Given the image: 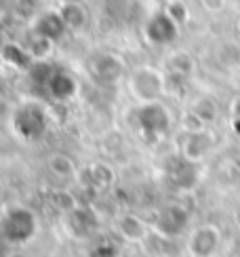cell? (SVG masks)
<instances>
[{
	"label": "cell",
	"instance_id": "4fadbf2b",
	"mask_svg": "<svg viewBox=\"0 0 240 257\" xmlns=\"http://www.w3.org/2000/svg\"><path fill=\"white\" fill-rule=\"evenodd\" d=\"M59 13L65 21V28L68 30H74L78 32L86 26V21H89V13H86V9L82 7V3H63Z\"/></svg>",
	"mask_w": 240,
	"mask_h": 257
},
{
	"label": "cell",
	"instance_id": "5bb4252c",
	"mask_svg": "<svg viewBox=\"0 0 240 257\" xmlns=\"http://www.w3.org/2000/svg\"><path fill=\"white\" fill-rule=\"evenodd\" d=\"M3 59L17 70H30L32 63H34V57L30 55V51L26 47H19V45H5L3 47Z\"/></svg>",
	"mask_w": 240,
	"mask_h": 257
},
{
	"label": "cell",
	"instance_id": "9c48e42d",
	"mask_svg": "<svg viewBox=\"0 0 240 257\" xmlns=\"http://www.w3.org/2000/svg\"><path fill=\"white\" fill-rule=\"evenodd\" d=\"M45 91L51 95L53 99L68 101V99H72L74 95H76V91H78V84H76V80H74V76H72L70 72H65V70H53Z\"/></svg>",
	"mask_w": 240,
	"mask_h": 257
},
{
	"label": "cell",
	"instance_id": "ffe728a7",
	"mask_svg": "<svg viewBox=\"0 0 240 257\" xmlns=\"http://www.w3.org/2000/svg\"><path fill=\"white\" fill-rule=\"evenodd\" d=\"M120 232L131 240H139L146 236V226H144V221H139L137 217H125L120 221Z\"/></svg>",
	"mask_w": 240,
	"mask_h": 257
},
{
	"label": "cell",
	"instance_id": "e0dca14e",
	"mask_svg": "<svg viewBox=\"0 0 240 257\" xmlns=\"http://www.w3.org/2000/svg\"><path fill=\"white\" fill-rule=\"evenodd\" d=\"M53 45H55L53 40H49V38H45V36L36 34V32H32V38H30V42H28V47H26V49L30 51V55L34 57V61H45V59L51 55Z\"/></svg>",
	"mask_w": 240,
	"mask_h": 257
},
{
	"label": "cell",
	"instance_id": "4316f807",
	"mask_svg": "<svg viewBox=\"0 0 240 257\" xmlns=\"http://www.w3.org/2000/svg\"><path fill=\"white\" fill-rule=\"evenodd\" d=\"M63 3H82V0H61V5Z\"/></svg>",
	"mask_w": 240,
	"mask_h": 257
},
{
	"label": "cell",
	"instance_id": "7a4b0ae2",
	"mask_svg": "<svg viewBox=\"0 0 240 257\" xmlns=\"http://www.w3.org/2000/svg\"><path fill=\"white\" fill-rule=\"evenodd\" d=\"M38 221L34 213L26 207H15L11 209L3 223H0V236H3L9 244H26L36 236Z\"/></svg>",
	"mask_w": 240,
	"mask_h": 257
},
{
	"label": "cell",
	"instance_id": "7402d4cb",
	"mask_svg": "<svg viewBox=\"0 0 240 257\" xmlns=\"http://www.w3.org/2000/svg\"><path fill=\"white\" fill-rule=\"evenodd\" d=\"M86 175L91 177L93 186H107L112 181V173L105 165H93L89 171H86Z\"/></svg>",
	"mask_w": 240,
	"mask_h": 257
},
{
	"label": "cell",
	"instance_id": "603a6c76",
	"mask_svg": "<svg viewBox=\"0 0 240 257\" xmlns=\"http://www.w3.org/2000/svg\"><path fill=\"white\" fill-rule=\"evenodd\" d=\"M116 255H118L116 244L107 242V240L99 242V244H97V247H93L91 253H89V257H116Z\"/></svg>",
	"mask_w": 240,
	"mask_h": 257
},
{
	"label": "cell",
	"instance_id": "ba28073f",
	"mask_svg": "<svg viewBox=\"0 0 240 257\" xmlns=\"http://www.w3.org/2000/svg\"><path fill=\"white\" fill-rule=\"evenodd\" d=\"M97 228V217L89 209L74 207L65 213V230H68L74 238H89Z\"/></svg>",
	"mask_w": 240,
	"mask_h": 257
},
{
	"label": "cell",
	"instance_id": "30bf717a",
	"mask_svg": "<svg viewBox=\"0 0 240 257\" xmlns=\"http://www.w3.org/2000/svg\"><path fill=\"white\" fill-rule=\"evenodd\" d=\"M65 21L61 17L59 11H47V13L38 15V19L34 21V28H32V32H36V34L45 36L53 42H57L63 34H65Z\"/></svg>",
	"mask_w": 240,
	"mask_h": 257
},
{
	"label": "cell",
	"instance_id": "d4e9b609",
	"mask_svg": "<svg viewBox=\"0 0 240 257\" xmlns=\"http://www.w3.org/2000/svg\"><path fill=\"white\" fill-rule=\"evenodd\" d=\"M230 112H232V116H234V120H238V122H240V97H236V99L232 101Z\"/></svg>",
	"mask_w": 240,
	"mask_h": 257
},
{
	"label": "cell",
	"instance_id": "52a82bcc",
	"mask_svg": "<svg viewBox=\"0 0 240 257\" xmlns=\"http://www.w3.org/2000/svg\"><path fill=\"white\" fill-rule=\"evenodd\" d=\"M221 247V234L215 226H200L190 236V251L194 257H213Z\"/></svg>",
	"mask_w": 240,
	"mask_h": 257
},
{
	"label": "cell",
	"instance_id": "ac0fdd59",
	"mask_svg": "<svg viewBox=\"0 0 240 257\" xmlns=\"http://www.w3.org/2000/svg\"><path fill=\"white\" fill-rule=\"evenodd\" d=\"M169 68L175 74H179V76H188V74L194 72V57L185 51H175L169 57Z\"/></svg>",
	"mask_w": 240,
	"mask_h": 257
},
{
	"label": "cell",
	"instance_id": "83f0119b",
	"mask_svg": "<svg viewBox=\"0 0 240 257\" xmlns=\"http://www.w3.org/2000/svg\"><path fill=\"white\" fill-rule=\"evenodd\" d=\"M236 30H238V34H240V17H238V21H236Z\"/></svg>",
	"mask_w": 240,
	"mask_h": 257
},
{
	"label": "cell",
	"instance_id": "3957f363",
	"mask_svg": "<svg viewBox=\"0 0 240 257\" xmlns=\"http://www.w3.org/2000/svg\"><path fill=\"white\" fill-rule=\"evenodd\" d=\"M129 91L133 93V97L139 99L141 103L160 101L162 93H165V76H162L156 68L141 66L131 72Z\"/></svg>",
	"mask_w": 240,
	"mask_h": 257
},
{
	"label": "cell",
	"instance_id": "5b68a950",
	"mask_svg": "<svg viewBox=\"0 0 240 257\" xmlns=\"http://www.w3.org/2000/svg\"><path fill=\"white\" fill-rule=\"evenodd\" d=\"M144 32L152 45H171L177 38L179 26L169 17L167 11H160V13H154L146 21Z\"/></svg>",
	"mask_w": 240,
	"mask_h": 257
},
{
	"label": "cell",
	"instance_id": "44dd1931",
	"mask_svg": "<svg viewBox=\"0 0 240 257\" xmlns=\"http://www.w3.org/2000/svg\"><path fill=\"white\" fill-rule=\"evenodd\" d=\"M167 13H169V17L175 21L177 26H183L185 21L190 19V11H188V5L183 3V0H171V3L167 5Z\"/></svg>",
	"mask_w": 240,
	"mask_h": 257
},
{
	"label": "cell",
	"instance_id": "277c9868",
	"mask_svg": "<svg viewBox=\"0 0 240 257\" xmlns=\"http://www.w3.org/2000/svg\"><path fill=\"white\" fill-rule=\"evenodd\" d=\"M137 124L148 139H158L169 133L171 112L167 110V105L160 101L141 103V108L137 110Z\"/></svg>",
	"mask_w": 240,
	"mask_h": 257
},
{
	"label": "cell",
	"instance_id": "8992f818",
	"mask_svg": "<svg viewBox=\"0 0 240 257\" xmlns=\"http://www.w3.org/2000/svg\"><path fill=\"white\" fill-rule=\"evenodd\" d=\"M215 148V137L206 128H196V131H185L181 142V154L190 163H198Z\"/></svg>",
	"mask_w": 240,
	"mask_h": 257
},
{
	"label": "cell",
	"instance_id": "6da1fadb",
	"mask_svg": "<svg viewBox=\"0 0 240 257\" xmlns=\"http://www.w3.org/2000/svg\"><path fill=\"white\" fill-rule=\"evenodd\" d=\"M11 128L24 142H38L49 128L47 110L34 101L19 105L13 114V118H11Z\"/></svg>",
	"mask_w": 240,
	"mask_h": 257
},
{
	"label": "cell",
	"instance_id": "7c38bea8",
	"mask_svg": "<svg viewBox=\"0 0 240 257\" xmlns=\"http://www.w3.org/2000/svg\"><path fill=\"white\" fill-rule=\"evenodd\" d=\"M125 74L123 61L114 55H101L95 59V76L103 82H114Z\"/></svg>",
	"mask_w": 240,
	"mask_h": 257
},
{
	"label": "cell",
	"instance_id": "8fae6325",
	"mask_svg": "<svg viewBox=\"0 0 240 257\" xmlns=\"http://www.w3.org/2000/svg\"><path fill=\"white\" fill-rule=\"evenodd\" d=\"M188 223V213L181 207H167L156 219V230L165 236H175Z\"/></svg>",
	"mask_w": 240,
	"mask_h": 257
},
{
	"label": "cell",
	"instance_id": "484cf974",
	"mask_svg": "<svg viewBox=\"0 0 240 257\" xmlns=\"http://www.w3.org/2000/svg\"><path fill=\"white\" fill-rule=\"evenodd\" d=\"M9 257H30V255H26V253H11Z\"/></svg>",
	"mask_w": 240,
	"mask_h": 257
},
{
	"label": "cell",
	"instance_id": "2e32d148",
	"mask_svg": "<svg viewBox=\"0 0 240 257\" xmlns=\"http://www.w3.org/2000/svg\"><path fill=\"white\" fill-rule=\"evenodd\" d=\"M217 59H219L225 68H240V42L225 40L217 47Z\"/></svg>",
	"mask_w": 240,
	"mask_h": 257
},
{
	"label": "cell",
	"instance_id": "d6986e66",
	"mask_svg": "<svg viewBox=\"0 0 240 257\" xmlns=\"http://www.w3.org/2000/svg\"><path fill=\"white\" fill-rule=\"evenodd\" d=\"M192 114L206 126V124H211V122L217 120V105H215V101L206 99V97L204 99H198V101L194 103Z\"/></svg>",
	"mask_w": 240,
	"mask_h": 257
},
{
	"label": "cell",
	"instance_id": "9a60e30c",
	"mask_svg": "<svg viewBox=\"0 0 240 257\" xmlns=\"http://www.w3.org/2000/svg\"><path fill=\"white\" fill-rule=\"evenodd\" d=\"M47 167H49L51 173L57 175L59 179H70L76 173V167L72 163V158L65 156V154H53V156H49Z\"/></svg>",
	"mask_w": 240,
	"mask_h": 257
},
{
	"label": "cell",
	"instance_id": "cb8c5ba5",
	"mask_svg": "<svg viewBox=\"0 0 240 257\" xmlns=\"http://www.w3.org/2000/svg\"><path fill=\"white\" fill-rule=\"evenodd\" d=\"M200 5H202V9L206 11V13H211V15H219L221 11L225 9L227 0H200Z\"/></svg>",
	"mask_w": 240,
	"mask_h": 257
}]
</instances>
